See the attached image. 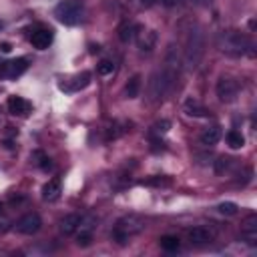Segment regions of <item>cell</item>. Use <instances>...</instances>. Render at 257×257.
<instances>
[{"instance_id":"cell-1","label":"cell","mask_w":257,"mask_h":257,"mask_svg":"<svg viewBox=\"0 0 257 257\" xmlns=\"http://www.w3.org/2000/svg\"><path fill=\"white\" fill-rule=\"evenodd\" d=\"M179 71H181V57L177 53V48L171 44L167 55H165V64L163 68H159V71H155L151 75V80H149V97L151 100H163L171 89H173V84L179 77Z\"/></svg>"},{"instance_id":"cell-2","label":"cell","mask_w":257,"mask_h":257,"mask_svg":"<svg viewBox=\"0 0 257 257\" xmlns=\"http://www.w3.org/2000/svg\"><path fill=\"white\" fill-rule=\"evenodd\" d=\"M143 229H145V219L141 215H137V213H129V215H123L117 221L111 235L119 245H127L129 239L139 235Z\"/></svg>"},{"instance_id":"cell-3","label":"cell","mask_w":257,"mask_h":257,"mask_svg":"<svg viewBox=\"0 0 257 257\" xmlns=\"http://www.w3.org/2000/svg\"><path fill=\"white\" fill-rule=\"evenodd\" d=\"M221 50L229 57H241V55L253 57V42L247 34L239 30H229L221 37Z\"/></svg>"},{"instance_id":"cell-4","label":"cell","mask_w":257,"mask_h":257,"mask_svg":"<svg viewBox=\"0 0 257 257\" xmlns=\"http://www.w3.org/2000/svg\"><path fill=\"white\" fill-rule=\"evenodd\" d=\"M205 57V34L201 28H191L189 30V39H187V48H185V64L189 71L201 64Z\"/></svg>"},{"instance_id":"cell-5","label":"cell","mask_w":257,"mask_h":257,"mask_svg":"<svg viewBox=\"0 0 257 257\" xmlns=\"http://www.w3.org/2000/svg\"><path fill=\"white\" fill-rule=\"evenodd\" d=\"M82 4L79 2V0H62V2L57 6L55 14H57V19L59 22L66 24V26H75L80 22L82 19Z\"/></svg>"},{"instance_id":"cell-6","label":"cell","mask_w":257,"mask_h":257,"mask_svg":"<svg viewBox=\"0 0 257 257\" xmlns=\"http://www.w3.org/2000/svg\"><path fill=\"white\" fill-rule=\"evenodd\" d=\"M215 91H217V97L221 102H233L239 97V82L231 77H221L217 80Z\"/></svg>"},{"instance_id":"cell-7","label":"cell","mask_w":257,"mask_h":257,"mask_svg":"<svg viewBox=\"0 0 257 257\" xmlns=\"http://www.w3.org/2000/svg\"><path fill=\"white\" fill-rule=\"evenodd\" d=\"M187 235H189L191 245H195V247H207L209 243L215 241V231L209 229V227H205V225H197V227L189 229Z\"/></svg>"},{"instance_id":"cell-8","label":"cell","mask_w":257,"mask_h":257,"mask_svg":"<svg viewBox=\"0 0 257 257\" xmlns=\"http://www.w3.org/2000/svg\"><path fill=\"white\" fill-rule=\"evenodd\" d=\"M40 227H42V219L39 213H26L19 219V223H16V231L22 235H34L40 231Z\"/></svg>"},{"instance_id":"cell-9","label":"cell","mask_w":257,"mask_h":257,"mask_svg":"<svg viewBox=\"0 0 257 257\" xmlns=\"http://www.w3.org/2000/svg\"><path fill=\"white\" fill-rule=\"evenodd\" d=\"M53 40H55V34L50 28H37L30 34V44L37 50H46L50 44H53Z\"/></svg>"},{"instance_id":"cell-10","label":"cell","mask_w":257,"mask_h":257,"mask_svg":"<svg viewBox=\"0 0 257 257\" xmlns=\"http://www.w3.org/2000/svg\"><path fill=\"white\" fill-rule=\"evenodd\" d=\"M241 235L247 245H251V247L257 245V215L245 217V221L241 223Z\"/></svg>"},{"instance_id":"cell-11","label":"cell","mask_w":257,"mask_h":257,"mask_svg":"<svg viewBox=\"0 0 257 257\" xmlns=\"http://www.w3.org/2000/svg\"><path fill=\"white\" fill-rule=\"evenodd\" d=\"M28 68V60L24 59V57H20V59H14V60H10V62H4V66H2V75L6 77V79H19L24 71Z\"/></svg>"},{"instance_id":"cell-12","label":"cell","mask_w":257,"mask_h":257,"mask_svg":"<svg viewBox=\"0 0 257 257\" xmlns=\"http://www.w3.org/2000/svg\"><path fill=\"white\" fill-rule=\"evenodd\" d=\"M183 111H185L187 117H193V119H205L211 113L207 107H203L197 99H187L185 105H183Z\"/></svg>"},{"instance_id":"cell-13","label":"cell","mask_w":257,"mask_h":257,"mask_svg":"<svg viewBox=\"0 0 257 257\" xmlns=\"http://www.w3.org/2000/svg\"><path fill=\"white\" fill-rule=\"evenodd\" d=\"M8 113L14 117H26L30 113V102L22 97H10L8 99Z\"/></svg>"},{"instance_id":"cell-14","label":"cell","mask_w":257,"mask_h":257,"mask_svg":"<svg viewBox=\"0 0 257 257\" xmlns=\"http://www.w3.org/2000/svg\"><path fill=\"white\" fill-rule=\"evenodd\" d=\"M80 221H82V215L80 213H68L60 219V231L64 235H75L79 225H80Z\"/></svg>"},{"instance_id":"cell-15","label":"cell","mask_w":257,"mask_h":257,"mask_svg":"<svg viewBox=\"0 0 257 257\" xmlns=\"http://www.w3.org/2000/svg\"><path fill=\"white\" fill-rule=\"evenodd\" d=\"M117 32H119V40L125 42V44H129V42H133L137 39V34L141 32V26L135 24V22H123L121 26H119Z\"/></svg>"},{"instance_id":"cell-16","label":"cell","mask_w":257,"mask_h":257,"mask_svg":"<svg viewBox=\"0 0 257 257\" xmlns=\"http://www.w3.org/2000/svg\"><path fill=\"white\" fill-rule=\"evenodd\" d=\"M157 40H159L157 30H147V32H143V37L139 40V50H141L143 55H151L153 50H155V46H157Z\"/></svg>"},{"instance_id":"cell-17","label":"cell","mask_w":257,"mask_h":257,"mask_svg":"<svg viewBox=\"0 0 257 257\" xmlns=\"http://www.w3.org/2000/svg\"><path fill=\"white\" fill-rule=\"evenodd\" d=\"M221 141V127L219 125H211L201 133V145L205 147H215Z\"/></svg>"},{"instance_id":"cell-18","label":"cell","mask_w":257,"mask_h":257,"mask_svg":"<svg viewBox=\"0 0 257 257\" xmlns=\"http://www.w3.org/2000/svg\"><path fill=\"white\" fill-rule=\"evenodd\" d=\"M60 193H62V189H60V181H59V179H50V181L42 187V199L48 201V203L57 201V199L60 197Z\"/></svg>"},{"instance_id":"cell-19","label":"cell","mask_w":257,"mask_h":257,"mask_svg":"<svg viewBox=\"0 0 257 257\" xmlns=\"http://www.w3.org/2000/svg\"><path fill=\"white\" fill-rule=\"evenodd\" d=\"M139 91H141V77L135 75L125 84V97L127 99H137V97H139Z\"/></svg>"},{"instance_id":"cell-20","label":"cell","mask_w":257,"mask_h":257,"mask_svg":"<svg viewBox=\"0 0 257 257\" xmlns=\"http://www.w3.org/2000/svg\"><path fill=\"white\" fill-rule=\"evenodd\" d=\"M159 243H161V247L167 253H175V251L181 249V241H179V237H175V235H163L159 239Z\"/></svg>"},{"instance_id":"cell-21","label":"cell","mask_w":257,"mask_h":257,"mask_svg":"<svg viewBox=\"0 0 257 257\" xmlns=\"http://www.w3.org/2000/svg\"><path fill=\"white\" fill-rule=\"evenodd\" d=\"M217 213L225 215V217H233V215L239 213V205L233 203V201H223V203L217 205Z\"/></svg>"},{"instance_id":"cell-22","label":"cell","mask_w":257,"mask_h":257,"mask_svg":"<svg viewBox=\"0 0 257 257\" xmlns=\"http://www.w3.org/2000/svg\"><path fill=\"white\" fill-rule=\"evenodd\" d=\"M227 145L231 149H241L245 145V137L239 133V131H229L227 133Z\"/></svg>"},{"instance_id":"cell-23","label":"cell","mask_w":257,"mask_h":257,"mask_svg":"<svg viewBox=\"0 0 257 257\" xmlns=\"http://www.w3.org/2000/svg\"><path fill=\"white\" fill-rule=\"evenodd\" d=\"M91 82V73H80L79 77H75V82L68 87V91H80L84 87H89Z\"/></svg>"},{"instance_id":"cell-24","label":"cell","mask_w":257,"mask_h":257,"mask_svg":"<svg viewBox=\"0 0 257 257\" xmlns=\"http://www.w3.org/2000/svg\"><path fill=\"white\" fill-rule=\"evenodd\" d=\"M32 159H37V161H34V163H37L42 171H48V169H53V161H50L46 155H44V153L42 151H34V155H32Z\"/></svg>"},{"instance_id":"cell-25","label":"cell","mask_w":257,"mask_h":257,"mask_svg":"<svg viewBox=\"0 0 257 257\" xmlns=\"http://www.w3.org/2000/svg\"><path fill=\"white\" fill-rule=\"evenodd\" d=\"M97 73H99L100 77H111V75L115 73V64H113L111 60H100L99 66H97Z\"/></svg>"},{"instance_id":"cell-26","label":"cell","mask_w":257,"mask_h":257,"mask_svg":"<svg viewBox=\"0 0 257 257\" xmlns=\"http://www.w3.org/2000/svg\"><path fill=\"white\" fill-rule=\"evenodd\" d=\"M229 167H231V159H229V157H219V159L215 161V173H217V175L225 173Z\"/></svg>"},{"instance_id":"cell-27","label":"cell","mask_w":257,"mask_h":257,"mask_svg":"<svg viewBox=\"0 0 257 257\" xmlns=\"http://www.w3.org/2000/svg\"><path fill=\"white\" fill-rule=\"evenodd\" d=\"M123 133H125V129H121V125H119V123H113V125L109 127V131H107V141L117 139V137H121Z\"/></svg>"},{"instance_id":"cell-28","label":"cell","mask_w":257,"mask_h":257,"mask_svg":"<svg viewBox=\"0 0 257 257\" xmlns=\"http://www.w3.org/2000/svg\"><path fill=\"white\" fill-rule=\"evenodd\" d=\"M169 127H171V123L167 121V119H163V121H157L155 125H153V133H155V135H163V133L169 131Z\"/></svg>"},{"instance_id":"cell-29","label":"cell","mask_w":257,"mask_h":257,"mask_svg":"<svg viewBox=\"0 0 257 257\" xmlns=\"http://www.w3.org/2000/svg\"><path fill=\"white\" fill-rule=\"evenodd\" d=\"M143 185H155V187H161V185H171V179H167V177H153V179L143 181Z\"/></svg>"},{"instance_id":"cell-30","label":"cell","mask_w":257,"mask_h":257,"mask_svg":"<svg viewBox=\"0 0 257 257\" xmlns=\"http://www.w3.org/2000/svg\"><path fill=\"white\" fill-rule=\"evenodd\" d=\"M193 2H195L197 6H209V4H211V0H193Z\"/></svg>"},{"instance_id":"cell-31","label":"cell","mask_w":257,"mask_h":257,"mask_svg":"<svg viewBox=\"0 0 257 257\" xmlns=\"http://www.w3.org/2000/svg\"><path fill=\"white\" fill-rule=\"evenodd\" d=\"M157 2H159V0H141V4H143V6H147V8H149V6H153V4H157Z\"/></svg>"},{"instance_id":"cell-32","label":"cell","mask_w":257,"mask_h":257,"mask_svg":"<svg viewBox=\"0 0 257 257\" xmlns=\"http://www.w3.org/2000/svg\"><path fill=\"white\" fill-rule=\"evenodd\" d=\"M0 50H2V53H10L12 46H10L8 42H2V44H0Z\"/></svg>"},{"instance_id":"cell-33","label":"cell","mask_w":257,"mask_h":257,"mask_svg":"<svg viewBox=\"0 0 257 257\" xmlns=\"http://www.w3.org/2000/svg\"><path fill=\"white\" fill-rule=\"evenodd\" d=\"M0 213H2V203H0Z\"/></svg>"}]
</instances>
